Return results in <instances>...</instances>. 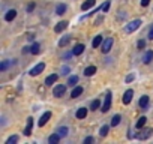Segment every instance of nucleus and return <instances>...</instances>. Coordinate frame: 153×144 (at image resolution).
I'll list each match as a JSON object with an SVG mask.
<instances>
[{
	"label": "nucleus",
	"mask_w": 153,
	"mask_h": 144,
	"mask_svg": "<svg viewBox=\"0 0 153 144\" xmlns=\"http://www.w3.org/2000/svg\"><path fill=\"white\" fill-rule=\"evenodd\" d=\"M113 42H114V39H113V38H107V39L102 42V45H101V51L107 54V53L111 50V47H113Z\"/></svg>",
	"instance_id": "1"
},
{
	"label": "nucleus",
	"mask_w": 153,
	"mask_h": 144,
	"mask_svg": "<svg viewBox=\"0 0 153 144\" xmlns=\"http://www.w3.org/2000/svg\"><path fill=\"white\" fill-rule=\"evenodd\" d=\"M44 69H45V63H38L36 66H33V68L30 69V75H32V77H36V75L41 74Z\"/></svg>",
	"instance_id": "2"
},
{
	"label": "nucleus",
	"mask_w": 153,
	"mask_h": 144,
	"mask_svg": "<svg viewBox=\"0 0 153 144\" xmlns=\"http://www.w3.org/2000/svg\"><path fill=\"white\" fill-rule=\"evenodd\" d=\"M140 26H141V20H134V21H131V23L126 26V32H128V33H132V32H135Z\"/></svg>",
	"instance_id": "3"
},
{
	"label": "nucleus",
	"mask_w": 153,
	"mask_h": 144,
	"mask_svg": "<svg viewBox=\"0 0 153 144\" xmlns=\"http://www.w3.org/2000/svg\"><path fill=\"white\" fill-rule=\"evenodd\" d=\"M65 92H66V86H65V84H57V86L54 87V90H53V95H54L56 98H60V96L65 95Z\"/></svg>",
	"instance_id": "4"
},
{
	"label": "nucleus",
	"mask_w": 153,
	"mask_h": 144,
	"mask_svg": "<svg viewBox=\"0 0 153 144\" xmlns=\"http://www.w3.org/2000/svg\"><path fill=\"white\" fill-rule=\"evenodd\" d=\"M111 92H108L107 93V96H105V101H104V105L101 107V111L102 113H107L108 110H110V107H111Z\"/></svg>",
	"instance_id": "5"
},
{
	"label": "nucleus",
	"mask_w": 153,
	"mask_h": 144,
	"mask_svg": "<svg viewBox=\"0 0 153 144\" xmlns=\"http://www.w3.org/2000/svg\"><path fill=\"white\" fill-rule=\"evenodd\" d=\"M132 98H134V90H132V89H128V90L125 92V95H123V104H125V105L131 104Z\"/></svg>",
	"instance_id": "6"
},
{
	"label": "nucleus",
	"mask_w": 153,
	"mask_h": 144,
	"mask_svg": "<svg viewBox=\"0 0 153 144\" xmlns=\"http://www.w3.org/2000/svg\"><path fill=\"white\" fill-rule=\"evenodd\" d=\"M83 92H84V89H83L81 86H75V87L72 89V92H71V98H72V99L78 98V96H81Z\"/></svg>",
	"instance_id": "7"
},
{
	"label": "nucleus",
	"mask_w": 153,
	"mask_h": 144,
	"mask_svg": "<svg viewBox=\"0 0 153 144\" xmlns=\"http://www.w3.org/2000/svg\"><path fill=\"white\" fill-rule=\"evenodd\" d=\"M50 119H51V111H47V113H44V114H42V117L39 119L38 125H39V126H44V125H45V123H47Z\"/></svg>",
	"instance_id": "8"
},
{
	"label": "nucleus",
	"mask_w": 153,
	"mask_h": 144,
	"mask_svg": "<svg viewBox=\"0 0 153 144\" xmlns=\"http://www.w3.org/2000/svg\"><path fill=\"white\" fill-rule=\"evenodd\" d=\"M32 128H33V119L29 117V119H27V126H26V129H24V135H26V137H30V135H32Z\"/></svg>",
	"instance_id": "9"
},
{
	"label": "nucleus",
	"mask_w": 153,
	"mask_h": 144,
	"mask_svg": "<svg viewBox=\"0 0 153 144\" xmlns=\"http://www.w3.org/2000/svg\"><path fill=\"white\" fill-rule=\"evenodd\" d=\"M84 44H76L75 47H74V50H72V54L74 56H80V54H83V51H84Z\"/></svg>",
	"instance_id": "10"
},
{
	"label": "nucleus",
	"mask_w": 153,
	"mask_h": 144,
	"mask_svg": "<svg viewBox=\"0 0 153 144\" xmlns=\"http://www.w3.org/2000/svg\"><path fill=\"white\" fill-rule=\"evenodd\" d=\"M68 24H69L68 21H60V23H57V24H56V27H54V32H56V33L63 32V30L68 27Z\"/></svg>",
	"instance_id": "11"
},
{
	"label": "nucleus",
	"mask_w": 153,
	"mask_h": 144,
	"mask_svg": "<svg viewBox=\"0 0 153 144\" xmlns=\"http://www.w3.org/2000/svg\"><path fill=\"white\" fill-rule=\"evenodd\" d=\"M57 80H59V75H57V74H51V75L47 77L45 84H47V86H53L54 83H57Z\"/></svg>",
	"instance_id": "12"
},
{
	"label": "nucleus",
	"mask_w": 153,
	"mask_h": 144,
	"mask_svg": "<svg viewBox=\"0 0 153 144\" xmlns=\"http://www.w3.org/2000/svg\"><path fill=\"white\" fill-rule=\"evenodd\" d=\"M95 5H96V0H86V2L81 5V11H89Z\"/></svg>",
	"instance_id": "13"
},
{
	"label": "nucleus",
	"mask_w": 153,
	"mask_h": 144,
	"mask_svg": "<svg viewBox=\"0 0 153 144\" xmlns=\"http://www.w3.org/2000/svg\"><path fill=\"white\" fill-rule=\"evenodd\" d=\"M75 116H76V119H86V117H87V108H84V107L78 108Z\"/></svg>",
	"instance_id": "14"
},
{
	"label": "nucleus",
	"mask_w": 153,
	"mask_h": 144,
	"mask_svg": "<svg viewBox=\"0 0 153 144\" xmlns=\"http://www.w3.org/2000/svg\"><path fill=\"white\" fill-rule=\"evenodd\" d=\"M71 39H72V36H71V35H65V36L59 41V47H66V45L71 42Z\"/></svg>",
	"instance_id": "15"
},
{
	"label": "nucleus",
	"mask_w": 153,
	"mask_h": 144,
	"mask_svg": "<svg viewBox=\"0 0 153 144\" xmlns=\"http://www.w3.org/2000/svg\"><path fill=\"white\" fill-rule=\"evenodd\" d=\"M152 60H153V51L149 50V51H146V54H144V57H143V62H144L146 65H149Z\"/></svg>",
	"instance_id": "16"
},
{
	"label": "nucleus",
	"mask_w": 153,
	"mask_h": 144,
	"mask_svg": "<svg viewBox=\"0 0 153 144\" xmlns=\"http://www.w3.org/2000/svg\"><path fill=\"white\" fill-rule=\"evenodd\" d=\"M96 74V66H87L86 69H84V75L86 77H92V75H95Z\"/></svg>",
	"instance_id": "17"
},
{
	"label": "nucleus",
	"mask_w": 153,
	"mask_h": 144,
	"mask_svg": "<svg viewBox=\"0 0 153 144\" xmlns=\"http://www.w3.org/2000/svg\"><path fill=\"white\" fill-rule=\"evenodd\" d=\"M15 17H17V11H15V9H9V11L6 12V15H5V20H6V21H12Z\"/></svg>",
	"instance_id": "18"
},
{
	"label": "nucleus",
	"mask_w": 153,
	"mask_h": 144,
	"mask_svg": "<svg viewBox=\"0 0 153 144\" xmlns=\"http://www.w3.org/2000/svg\"><path fill=\"white\" fill-rule=\"evenodd\" d=\"M102 42H104V39H102V35H98V36L93 39L92 45H93V48H99V47L102 45Z\"/></svg>",
	"instance_id": "19"
},
{
	"label": "nucleus",
	"mask_w": 153,
	"mask_h": 144,
	"mask_svg": "<svg viewBox=\"0 0 153 144\" xmlns=\"http://www.w3.org/2000/svg\"><path fill=\"white\" fill-rule=\"evenodd\" d=\"M138 105H140V108H147V105H149V96L147 95H143L141 99H140V102H138Z\"/></svg>",
	"instance_id": "20"
},
{
	"label": "nucleus",
	"mask_w": 153,
	"mask_h": 144,
	"mask_svg": "<svg viewBox=\"0 0 153 144\" xmlns=\"http://www.w3.org/2000/svg\"><path fill=\"white\" fill-rule=\"evenodd\" d=\"M57 134H59L62 138H65V137H68V134H69V129H68L66 126H62V128H59V129H57Z\"/></svg>",
	"instance_id": "21"
},
{
	"label": "nucleus",
	"mask_w": 153,
	"mask_h": 144,
	"mask_svg": "<svg viewBox=\"0 0 153 144\" xmlns=\"http://www.w3.org/2000/svg\"><path fill=\"white\" fill-rule=\"evenodd\" d=\"M60 138H62V137H60L59 134H53V135H50L48 143H50V144H56V143H59V141H60Z\"/></svg>",
	"instance_id": "22"
},
{
	"label": "nucleus",
	"mask_w": 153,
	"mask_h": 144,
	"mask_svg": "<svg viewBox=\"0 0 153 144\" xmlns=\"http://www.w3.org/2000/svg\"><path fill=\"white\" fill-rule=\"evenodd\" d=\"M65 12H66V5H65V3L57 5V8H56V14H57V15H62V14H65Z\"/></svg>",
	"instance_id": "23"
},
{
	"label": "nucleus",
	"mask_w": 153,
	"mask_h": 144,
	"mask_svg": "<svg viewBox=\"0 0 153 144\" xmlns=\"http://www.w3.org/2000/svg\"><path fill=\"white\" fill-rule=\"evenodd\" d=\"M120 122H122V116H120V114H116V116H113V119H111V126H117Z\"/></svg>",
	"instance_id": "24"
},
{
	"label": "nucleus",
	"mask_w": 153,
	"mask_h": 144,
	"mask_svg": "<svg viewBox=\"0 0 153 144\" xmlns=\"http://www.w3.org/2000/svg\"><path fill=\"white\" fill-rule=\"evenodd\" d=\"M108 132H110V126H108V125H104V126L99 129V135H101V137H107Z\"/></svg>",
	"instance_id": "25"
},
{
	"label": "nucleus",
	"mask_w": 153,
	"mask_h": 144,
	"mask_svg": "<svg viewBox=\"0 0 153 144\" xmlns=\"http://www.w3.org/2000/svg\"><path fill=\"white\" fill-rule=\"evenodd\" d=\"M76 83H78V77H76V75H72V77H69V80H68V84H69L71 87H75V86H76Z\"/></svg>",
	"instance_id": "26"
},
{
	"label": "nucleus",
	"mask_w": 153,
	"mask_h": 144,
	"mask_svg": "<svg viewBox=\"0 0 153 144\" xmlns=\"http://www.w3.org/2000/svg\"><path fill=\"white\" fill-rule=\"evenodd\" d=\"M39 51H41V45H39L38 42H35V44L30 47V53H32V54H38Z\"/></svg>",
	"instance_id": "27"
},
{
	"label": "nucleus",
	"mask_w": 153,
	"mask_h": 144,
	"mask_svg": "<svg viewBox=\"0 0 153 144\" xmlns=\"http://www.w3.org/2000/svg\"><path fill=\"white\" fill-rule=\"evenodd\" d=\"M14 63H15L14 60H11V62L3 60V62H2V65H0V71H6V69H8V66H9V65H14Z\"/></svg>",
	"instance_id": "28"
},
{
	"label": "nucleus",
	"mask_w": 153,
	"mask_h": 144,
	"mask_svg": "<svg viewBox=\"0 0 153 144\" xmlns=\"http://www.w3.org/2000/svg\"><path fill=\"white\" fill-rule=\"evenodd\" d=\"M146 122H147V119H146L144 116H143V117H140V119H138V122H137V129H141V128L146 125Z\"/></svg>",
	"instance_id": "29"
},
{
	"label": "nucleus",
	"mask_w": 153,
	"mask_h": 144,
	"mask_svg": "<svg viewBox=\"0 0 153 144\" xmlns=\"http://www.w3.org/2000/svg\"><path fill=\"white\" fill-rule=\"evenodd\" d=\"M90 108H92V110H98V108H101V101H99V99H95V101H92V104H90Z\"/></svg>",
	"instance_id": "30"
},
{
	"label": "nucleus",
	"mask_w": 153,
	"mask_h": 144,
	"mask_svg": "<svg viewBox=\"0 0 153 144\" xmlns=\"http://www.w3.org/2000/svg\"><path fill=\"white\" fill-rule=\"evenodd\" d=\"M17 141H18V137L17 135H12V137H9L6 140V144H12V143H17Z\"/></svg>",
	"instance_id": "31"
},
{
	"label": "nucleus",
	"mask_w": 153,
	"mask_h": 144,
	"mask_svg": "<svg viewBox=\"0 0 153 144\" xmlns=\"http://www.w3.org/2000/svg\"><path fill=\"white\" fill-rule=\"evenodd\" d=\"M69 71H71V69H69V66H62L60 74H62V75H68V74H69Z\"/></svg>",
	"instance_id": "32"
},
{
	"label": "nucleus",
	"mask_w": 153,
	"mask_h": 144,
	"mask_svg": "<svg viewBox=\"0 0 153 144\" xmlns=\"http://www.w3.org/2000/svg\"><path fill=\"white\" fill-rule=\"evenodd\" d=\"M137 47H138V50H144L146 48V41L144 39H140L138 44H137Z\"/></svg>",
	"instance_id": "33"
},
{
	"label": "nucleus",
	"mask_w": 153,
	"mask_h": 144,
	"mask_svg": "<svg viewBox=\"0 0 153 144\" xmlns=\"http://www.w3.org/2000/svg\"><path fill=\"white\" fill-rule=\"evenodd\" d=\"M110 6H111V3H110V2H105V3L102 5V11H104V12H108Z\"/></svg>",
	"instance_id": "34"
},
{
	"label": "nucleus",
	"mask_w": 153,
	"mask_h": 144,
	"mask_svg": "<svg viewBox=\"0 0 153 144\" xmlns=\"http://www.w3.org/2000/svg\"><path fill=\"white\" fill-rule=\"evenodd\" d=\"M90 143H93V137H87V138H84V144H90Z\"/></svg>",
	"instance_id": "35"
},
{
	"label": "nucleus",
	"mask_w": 153,
	"mask_h": 144,
	"mask_svg": "<svg viewBox=\"0 0 153 144\" xmlns=\"http://www.w3.org/2000/svg\"><path fill=\"white\" fill-rule=\"evenodd\" d=\"M149 3H150V0H141V6H143V8L149 6Z\"/></svg>",
	"instance_id": "36"
},
{
	"label": "nucleus",
	"mask_w": 153,
	"mask_h": 144,
	"mask_svg": "<svg viewBox=\"0 0 153 144\" xmlns=\"http://www.w3.org/2000/svg\"><path fill=\"white\" fill-rule=\"evenodd\" d=\"M134 78H135V77H134L132 74H131V75H128V77H126V83H131V81H134Z\"/></svg>",
	"instance_id": "37"
},
{
	"label": "nucleus",
	"mask_w": 153,
	"mask_h": 144,
	"mask_svg": "<svg viewBox=\"0 0 153 144\" xmlns=\"http://www.w3.org/2000/svg\"><path fill=\"white\" fill-rule=\"evenodd\" d=\"M149 39H152L153 41V26L150 27V30H149Z\"/></svg>",
	"instance_id": "38"
},
{
	"label": "nucleus",
	"mask_w": 153,
	"mask_h": 144,
	"mask_svg": "<svg viewBox=\"0 0 153 144\" xmlns=\"http://www.w3.org/2000/svg\"><path fill=\"white\" fill-rule=\"evenodd\" d=\"M33 9H35V3H30V5H29V8H27V12H32Z\"/></svg>",
	"instance_id": "39"
},
{
	"label": "nucleus",
	"mask_w": 153,
	"mask_h": 144,
	"mask_svg": "<svg viewBox=\"0 0 153 144\" xmlns=\"http://www.w3.org/2000/svg\"><path fill=\"white\" fill-rule=\"evenodd\" d=\"M24 53H30V47H24V48H23V54H24Z\"/></svg>",
	"instance_id": "40"
}]
</instances>
